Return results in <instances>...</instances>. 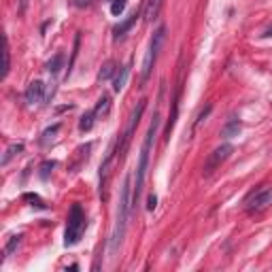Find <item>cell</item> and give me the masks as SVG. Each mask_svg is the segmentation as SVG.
I'll return each mask as SVG.
<instances>
[{
  "instance_id": "cell-25",
  "label": "cell",
  "mask_w": 272,
  "mask_h": 272,
  "mask_svg": "<svg viewBox=\"0 0 272 272\" xmlns=\"http://www.w3.org/2000/svg\"><path fill=\"white\" fill-rule=\"evenodd\" d=\"M211 111H213V106L209 104V106H206V109H204V111H202V113H200V115H198V119H196V124H194V128H198L200 124H202V121H204L206 117H209V113H211Z\"/></svg>"
},
{
  "instance_id": "cell-27",
  "label": "cell",
  "mask_w": 272,
  "mask_h": 272,
  "mask_svg": "<svg viewBox=\"0 0 272 272\" xmlns=\"http://www.w3.org/2000/svg\"><path fill=\"white\" fill-rule=\"evenodd\" d=\"M94 2H96V0H75V6H90Z\"/></svg>"
},
{
  "instance_id": "cell-7",
  "label": "cell",
  "mask_w": 272,
  "mask_h": 272,
  "mask_svg": "<svg viewBox=\"0 0 272 272\" xmlns=\"http://www.w3.org/2000/svg\"><path fill=\"white\" fill-rule=\"evenodd\" d=\"M268 204H272V187H262L257 189L251 198L247 200V211L249 213H260L264 209H268Z\"/></svg>"
},
{
  "instance_id": "cell-16",
  "label": "cell",
  "mask_w": 272,
  "mask_h": 272,
  "mask_svg": "<svg viewBox=\"0 0 272 272\" xmlns=\"http://www.w3.org/2000/svg\"><path fill=\"white\" fill-rule=\"evenodd\" d=\"M62 64H64V53H55L53 58L47 62V70H49L51 75H55V73H60Z\"/></svg>"
},
{
  "instance_id": "cell-9",
  "label": "cell",
  "mask_w": 272,
  "mask_h": 272,
  "mask_svg": "<svg viewBox=\"0 0 272 272\" xmlns=\"http://www.w3.org/2000/svg\"><path fill=\"white\" fill-rule=\"evenodd\" d=\"M24 98H26L28 104H41V102H45V98H47V94H45V83L39 81V79H37V81H32V83L26 88Z\"/></svg>"
},
{
  "instance_id": "cell-28",
  "label": "cell",
  "mask_w": 272,
  "mask_h": 272,
  "mask_svg": "<svg viewBox=\"0 0 272 272\" xmlns=\"http://www.w3.org/2000/svg\"><path fill=\"white\" fill-rule=\"evenodd\" d=\"M262 37H266V39H268V37H272V26H270V28H266V32H264Z\"/></svg>"
},
{
  "instance_id": "cell-2",
  "label": "cell",
  "mask_w": 272,
  "mask_h": 272,
  "mask_svg": "<svg viewBox=\"0 0 272 272\" xmlns=\"http://www.w3.org/2000/svg\"><path fill=\"white\" fill-rule=\"evenodd\" d=\"M132 206V177L128 175L124 185L119 191V206H117V221H115V230L111 236V251H117L119 245L124 242L126 236V227H128V213Z\"/></svg>"
},
{
  "instance_id": "cell-15",
  "label": "cell",
  "mask_w": 272,
  "mask_h": 272,
  "mask_svg": "<svg viewBox=\"0 0 272 272\" xmlns=\"http://www.w3.org/2000/svg\"><path fill=\"white\" fill-rule=\"evenodd\" d=\"M128 77H130V64H126V66L121 68V73L115 77V81H113V90H115V91H121V90H124Z\"/></svg>"
},
{
  "instance_id": "cell-18",
  "label": "cell",
  "mask_w": 272,
  "mask_h": 272,
  "mask_svg": "<svg viewBox=\"0 0 272 272\" xmlns=\"http://www.w3.org/2000/svg\"><path fill=\"white\" fill-rule=\"evenodd\" d=\"M113 73H115V62L109 60V62H106L104 66H102V70L98 73V81H106V79H109Z\"/></svg>"
},
{
  "instance_id": "cell-14",
  "label": "cell",
  "mask_w": 272,
  "mask_h": 272,
  "mask_svg": "<svg viewBox=\"0 0 272 272\" xmlns=\"http://www.w3.org/2000/svg\"><path fill=\"white\" fill-rule=\"evenodd\" d=\"M240 132V121L238 119H232L227 121V124L221 128V136H226V138H232V136H238Z\"/></svg>"
},
{
  "instance_id": "cell-13",
  "label": "cell",
  "mask_w": 272,
  "mask_h": 272,
  "mask_svg": "<svg viewBox=\"0 0 272 272\" xmlns=\"http://www.w3.org/2000/svg\"><path fill=\"white\" fill-rule=\"evenodd\" d=\"M94 111H96V117H106V115H109V111H111V98L109 96H102L96 102Z\"/></svg>"
},
{
  "instance_id": "cell-5",
  "label": "cell",
  "mask_w": 272,
  "mask_h": 272,
  "mask_svg": "<svg viewBox=\"0 0 272 272\" xmlns=\"http://www.w3.org/2000/svg\"><path fill=\"white\" fill-rule=\"evenodd\" d=\"M145 106H147V100H140V102L136 104V109H134L132 117H130V124H128L124 136H121V142L117 140V155H119V157H124V153L128 151V145H130L132 134H134V130H136V126H138V121H140V117H142V113H145Z\"/></svg>"
},
{
  "instance_id": "cell-22",
  "label": "cell",
  "mask_w": 272,
  "mask_h": 272,
  "mask_svg": "<svg viewBox=\"0 0 272 272\" xmlns=\"http://www.w3.org/2000/svg\"><path fill=\"white\" fill-rule=\"evenodd\" d=\"M55 168V162H43L41 164V173H39V177L45 181V179H49V173Z\"/></svg>"
},
{
  "instance_id": "cell-4",
  "label": "cell",
  "mask_w": 272,
  "mask_h": 272,
  "mask_svg": "<svg viewBox=\"0 0 272 272\" xmlns=\"http://www.w3.org/2000/svg\"><path fill=\"white\" fill-rule=\"evenodd\" d=\"M164 39H166V26H160L157 30L153 32L151 41H149V49H147V55H145V62H142V83H147V79L151 77V70H153V64L157 60V53L164 45Z\"/></svg>"
},
{
  "instance_id": "cell-3",
  "label": "cell",
  "mask_w": 272,
  "mask_h": 272,
  "mask_svg": "<svg viewBox=\"0 0 272 272\" xmlns=\"http://www.w3.org/2000/svg\"><path fill=\"white\" fill-rule=\"evenodd\" d=\"M85 213L81 209V204H73L70 206V213H68V221H66V234H64V245L66 247H73L81 240V236L85 232Z\"/></svg>"
},
{
  "instance_id": "cell-17",
  "label": "cell",
  "mask_w": 272,
  "mask_h": 272,
  "mask_svg": "<svg viewBox=\"0 0 272 272\" xmlns=\"http://www.w3.org/2000/svg\"><path fill=\"white\" fill-rule=\"evenodd\" d=\"M19 151H24V145L21 142H13V145L6 149V153H4V157H2V166H6V164L11 162V157H15Z\"/></svg>"
},
{
  "instance_id": "cell-1",
  "label": "cell",
  "mask_w": 272,
  "mask_h": 272,
  "mask_svg": "<svg viewBox=\"0 0 272 272\" xmlns=\"http://www.w3.org/2000/svg\"><path fill=\"white\" fill-rule=\"evenodd\" d=\"M157 128H160V113L153 115V121H151V126H149L145 142H142V149H140L138 168H136V181L132 187V206L138 204L140 194H142V185H145V175H147V166H149V153H151V145H153V138L157 134Z\"/></svg>"
},
{
  "instance_id": "cell-8",
  "label": "cell",
  "mask_w": 272,
  "mask_h": 272,
  "mask_svg": "<svg viewBox=\"0 0 272 272\" xmlns=\"http://www.w3.org/2000/svg\"><path fill=\"white\" fill-rule=\"evenodd\" d=\"M117 155V142L115 147L109 149V153H106V157L102 160V164H100V196L106 198V183H109V177H111V166H113V160H115Z\"/></svg>"
},
{
  "instance_id": "cell-6",
  "label": "cell",
  "mask_w": 272,
  "mask_h": 272,
  "mask_svg": "<svg viewBox=\"0 0 272 272\" xmlns=\"http://www.w3.org/2000/svg\"><path fill=\"white\" fill-rule=\"evenodd\" d=\"M234 151V147L230 145V142H224L221 147H217L215 151L209 155V160H206V164H204V168H202V173H204V177H211L215 170H217L221 164H224L227 157H230V153Z\"/></svg>"
},
{
  "instance_id": "cell-12",
  "label": "cell",
  "mask_w": 272,
  "mask_h": 272,
  "mask_svg": "<svg viewBox=\"0 0 272 272\" xmlns=\"http://www.w3.org/2000/svg\"><path fill=\"white\" fill-rule=\"evenodd\" d=\"M94 124H96V111L91 109V111L85 113L81 119H79V130H81V132H90L91 128H94Z\"/></svg>"
},
{
  "instance_id": "cell-26",
  "label": "cell",
  "mask_w": 272,
  "mask_h": 272,
  "mask_svg": "<svg viewBox=\"0 0 272 272\" xmlns=\"http://www.w3.org/2000/svg\"><path fill=\"white\" fill-rule=\"evenodd\" d=\"M147 202H149V204H147V209H149V211H153V209H155V202H157L155 194H149V200H147Z\"/></svg>"
},
{
  "instance_id": "cell-20",
  "label": "cell",
  "mask_w": 272,
  "mask_h": 272,
  "mask_svg": "<svg viewBox=\"0 0 272 272\" xmlns=\"http://www.w3.org/2000/svg\"><path fill=\"white\" fill-rule=\"evenodd\" d=\"M58 130H60V124H55L53 128H47L45 132H43V138H41V145H47L49 140L53 138V134H58Z\"/></svg>"
},
{
  "instance_id": "cell-11",
  "label": "cell",
  "mask_w": 272,
  "mask_h": 272,
  "mask_svg": "<svg viewBox=\"0 0 272 272\" xmlns=\"http://www.w3.org/2000/svg\"><path fill=\"white\" fill-rule=\"evenodd\" d=\"M164 6V0H147V6H145V19L151 24V21L157 19V15H160Z\"/></svg>"
},
{
  "instance_id": "cell-23",
  "label": "cell",
  "mask_w": 272,
  "mask_h": 272,
  "mask_svg": "<svg viewBox=\"0 0 272 272\" xmlns=\"http://www.w3.org/2000/svg\"><path fill=\"white\" fill-rule=\"evenodd\" d=\"M126 4H128V0H113L111 2V13L113 15H121L126 9Z\"/></svg>"
},
{
  "instance_id": "cell-24",
  "label": "cell",
  "mask_w": 272,
  "mask_h": 272,
  "mask_svg": "<svg viewBox=\"0 0 272 272\" xmlns=\"http://www.w3.org/2000/svg\"><path fill=\"white\" fill-rule=\"evenodd\" d=\"M24 200L26 202H32V206H39V209H47V204L37 194H24Z\"/></svg>"
},
{
  "instance_id": "cell-21",
  "label": "cell",
  "mask_w": 272,
  "mask_h": 272,
  "mask_svg": "<svg viewBox=\"0 0 272 272\" xmlns=\"http://www.w3.org/2000/svg\"><path fill=\"white\" fill-rule=\"evenodd\" d=\"M11 68V53H9V41L4 39V70H2V79H6Z\"/></svg>"
},
{
  "instance_id": "cell-19",
  "label": "cell",
  "mask_w": 272,
  "mask_h": 272,
  "mask_svg": "<svg viewBox=\"0 0 272 272\" xmlns=\"http://www.w3.org/2000/svg\"><path fill=\"white\" fill-rule=\"evenodd\" d=\"M21 238H24V234H15V236H11V240L6 242V247H4V255H11L13 251H15V249L19 247Z\"/></svg>"
},
{
  "instance_id": "cell-10",
  "label": "cell",
  "mask_w": 272,
  "mask_h": 272,
  "mask_svg": "<svg viewBox=\"0 0 272 272\" xmlns=\"http://www.w3.org/2000/svg\"><path fill=\"white\" fill-rule=\"evenodd\" d=\"M136 19H138V9H136L134 13H130V17H126L124 21H121L119 26H115V30H113V34H115V39H121L124 34L130 30V28L136 24Z\"/></svg>"
}]
</instances>
